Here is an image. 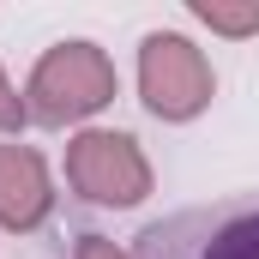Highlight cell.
Masks as SVG:
<instances>
[{
  "label": "cell",
  "mask_w": 259,
  "mask_h": 259,
  "mask_svg": "<svg viewBox=\"0 0 259 259\" xmlns=\"http://www.w3.org/2000/svg\"><path fill=\"white\" fill-rule=\"evenodd\" d=\"M121 97V72L103 42L91 36H61L49 42L30 78H24V115L30 127H97V115Z\"/></svg>",
  "instance_id": "obj_1"
},
{
  "label": "cell",
  "mask_w": 259,
  "mask_h": 259,
  "mask_svg": "<svg viewBox=\"0 0 259 259\" xmlns=\"http://www.w3.org/2000/svg\"><path fill=\"white\" fill-rule=\"evenodd\" d=\"M139 103L163 127H187L217 97V66L187 30H145L139 36V66H133Z\"/></svg>",
  "instance_id": "obj_2"
},
{
  "label": "cell",
  "mask_w": 259,
  "mask_h": 259,
  "mask_svg": "<svg viewBox=\"0 0 259 259\" xmlns=\"http://www.w3.org/2000/svg\"><path fill=\"white\" fill-rule=\"evenodd\" d=\"M66 187L97 211H133L157 187V169L127 127H78L66 139Z\"/></svg>",
  "instance_id": "obj_3"
},
{
  "label": "cell",
  "mask_w": 259,
  "mask_h": 259,
  "mask_svg": "<svg viewBox=\"0 0 259 259\" xmlns=\"http://www.w3.org/2000/svg\"><path fill=\"white\" fill-rule=\"evenodd\" d=\"M133 259H259V199L151 223Z\"/></svg>",
  "instance_id": "obj_4"
},
{
  "label": "cell",
  "mask_w": 259,
  "mask_h": 259,
  "mask_svg": "<svg viewBox=\"0 0 259 259\" xmlns=\"http://www.w3.org/2000/svg\"><path fill=\"white\" fill-rule=\"evenodd\" d=\"M55 169L36 145L0 139V229L6 235H36L55 217Z\"/></svg>",
  "instance_id": "obj_5"
},
{
  "label": "cell",
  "mask_w": 259,
  "mask_h": 259,
  "mask_svg": "<svg viewBox=\"0 0 259 259\" xmlns=\"http://www.w3.org/2000/svg\"><path fill=\"white\" fill-rule=\"evenodd\" d=\"M187 12L211 36H229V42L259 36V0H187Z\"/></svg>",
  "instance_id": "obj_6"
},
{
  "label": "cell",
  "mask_w": 259,
  "mask_h": 259,
  "mask_svg": "<svg viewBox=\"0 0 259 259\" xmlns=\"http://www.w3.org/2000/svg\"><path fill=\"white\" fill-rule=\"evenodd\" d=\"M30 127V115H24V91L6 78V66H0V139H18V133Z\"/></svg>",
  "instance_id": "obj_7"
},
{
  "label": "cell",
  "mask_w": 259,
  "mask_h": 259,
  "mask_svg": "<svg viewBox=\"0 0 259 259\" xmlns=\"http://www.w3.org/2000/svg\"><path fill=\"white\" fill-rule=\"evenodd\" d=\"M72 259H133V253L121 247V241H109V235H78Z\"/></svg>",
  "instance_id": "obj_8"
}]
</instances>
